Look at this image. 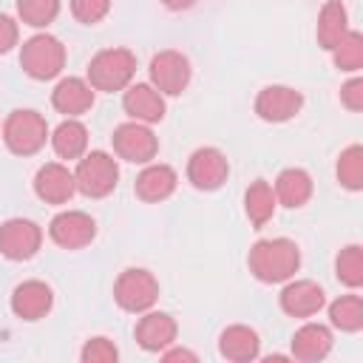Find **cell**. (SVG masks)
I'll use <instances>...</instances> for the list:
<instances>
[{
	"mask_svg": "<svg viewBox=\"0 0 363 363\" xmlns=\"http://www.w3.org/2000/svg\"><path fill=\"white\" fill-rule=\"evenodd\" d=\"M17 37H20L17 20L0 11V54H9V51L17 45Z\"/></svg>",
	"mask_w": 363,
	"mask_h": 363,
	"instance_id": "obj_34",
	"label": "cell"
},
{
	"mask_svg": "<svg viewBox=\"0 0 363 363\" xmlns=\"http://www.w3.org/2000/svg\"><path fill=\"white\" fill-rule=\"evenodd\" d=\"M122 108H125V113L133 122L153 125V122H162L164 119V96L150 82L128 85L125 88V96H122Z\"/></svg>",
	"mask_w": 363,
	"mask_h": 363,
	"instance_id": "obj_14",
	"label": "cell"
},
{
	"mask_svg": "<svg viewBox=\"0 0 363 363\" xmlns=\"http://www.w3.org/2000/svg\"><path fill=\"white\" fill-rule=\"evenodd\" d=\"M335 275L349 289H357L363 284V250H360V244H349V247H343L337 252V258H335Z\"/></svg>",
	"mask_w": 363,
	"mask_h": 363,
	"instance_id": "obj_28",
	"label": "cell"
},
{
	"mask_svg": "<svg viewBox=\"0 0 363 363\" xmlns=\"http://www.w3.org/2000/svg\"><path fill=\"white\" fill-rule=\"evenodd\" d=\"M332 352V332L323 323H303L292 335V357L303 363H318Z\"/></svg>",
	"mask_w": 363,
	"mask_h": 363,
	"instance_id": "obj_21",
	"label": "cell"
},
{
	"mask_svg": "<svg viewBox=\"0 0 363 363\" xmlns=\"http://www.w3.org/2000/svg\"><path fill=\"white\" fill-rule=\"evenodd\" d=\"M54 303V292L43 281H23L11 292V312L20 320H40L48 315Z\"/></svg>",
	"mask_w": 363,
	"mask_h": 363,
	"instance_id": "obj_18",
	"label": "cell"
},
{
	"mask_svg": "<svg viewBox=\"0 0 363 363\" xmlns=\"http://www.w3.org/2000/svg\"><path fill=\"white\" fill-rule=\"evenodd\" d=\"M278 303H281V309L286 312V315H292V318H312V315H318L320 309H323V303H326V295H323V289L315 284V281H289L284 289H281V295H278Z\"/></svg>",
	"mask_w": 363,
	"mask_h": 363,
	"instance_id": "obj_15",
	"label": "cell"
},
{
	"mask_svg": "<svg viewBox=\"0 0 363 363\" xmlns=\"http://www.w3.org/2000/svg\"><path fill=\"white\" fill-rule=\"evenodd\" d=\"M48 139L45 116L28 108H17L3 122V142L14 156H34Z\"/></svg>",
	"mask_w": 363,
	"mask_h": 363,
	"instance_id": "obj_3",
	"label": "cell"
},
{
	"mask_svg": "<svg viewBox=\"0 0 363 363\" xmlns=\"http://www.w3.org/2000/svg\"><path fill=\"white\" fill-rule=\"evenodd\" d=\"M162 360H190V363H196V354L193 352H187V349H162Z\"/></svg>",
	"mask_w": 363,
	"mask_h": 363,
	"instance_id": "obj_35",
	"label": "cell"
},
{
	"mask_svg": "<svg viewBox=\"0 0 363 363\" xmlns=\"http://www.w3.org/2000/svg\"><path fill=\"white\" fill-rule=\"evenodd\" d=\"M51 139V147L60 159H79L88 147V128L79 122V119H62L54 133L48 136Z\"/></svg>",
	"mask_w": 363,
	"mask_h": 363,
	"instance_id": "obj_23",
	"label": "cell"
},
{
	"mask_svg": "<svg viewBox=\"0 0 363 363\" xmlns=\"http://www.w3.org/2000/svg\"><path fill=\"white\" fill-rule=\"evenodd\" d=\"M218 352H221V357H227L233 363H250L261 354V337L255 329L235 323L218 335Z\"/></svg>",
	"mask_w": 363,
	"mask_h": 363,
	"instance_id": "obj_20",
	"label": "cell"
},
{
	"mask_svg": "<svg viewBox=\"0 0 363 363\" xmlns=\"http://www.w3.org/2000/svg\"><path fill=\"white\" fill-rule=\"evenodd\" d=\"M79 360L82 363H116L119 360V349L113 346V340L99 335V337L85 340V346L79 352Z\"/></svg>",
	"mask_w": 363,
	"mask_h": 363,
	"instance_id": "obj_31",
	"label": "cell"
},
{
	"mask_svg": "<svg viewBox=\"0 0 363 363\" xmlns=\"http://www.w3.org/2000/svg\"><path fill=\"white\" fill-rule=\"evenodd\" d=\"M247 264L261 284H284L298 272L301 250L289 238H261L250 247Z\"/></svg>",
	"mask_w": 363,
	"mask_h": 363,
	"instance_id": "obj_1",
	"label": "cell"
},
{
	"mask_svg": "<svg viewBox=\"0 0 363 363\" xmlns=\"http://www.w3.org/2000/svg\"><path fill=\"white\" fill-rule=\"evenodd\" d=\"M176 184H179V176H176V170H173L170 164L147 162L145 170H142V173L136 176V182H133V193H136L142 201L156 204V201L170 199L173 190H176Z\"/></svg>",
	"mask_w": 363,
	"mask_h": 363,
	"instance_id": "obj_17",
	"label": "cell"
},
{
	"mask_svg": "<svg viewBox=\"0 0 363 363\" xmlns=\"http://www.w3.org/2000/svg\"><path fill=\"white\" fill-rule=\"evenodd\" d=\"M74 182L77 190L88 199H102L108 193H113L116 182H119V164L111 153L105 150H91L79 156V164L74 170Z\"/></svg>",
	"mask_w": 363,
	"mask_h": 363,
	"instance_id": "obj_5",
	"label": "cell"
},
{
	"mask_svg": "<svg viewBox=\"0 0 363 363\" xmlns=\"http://www.w3.org/2000/svg\"><path fill=\"white\" fill-rule=\"evenodd\" d=\"M108 11H111V0H71V14L85 26L99 23Z\"/></svg>",
	"mask_w": 363,
	"mask_h": 363,
	"instance_id": "obj_32",
	"label": "cell"
},
{
	"mask_svg": "<svg viewBox=\"0 0 363 363\" xmlns=\"http://www.w3.org/2000/svg\"><path fill=\"white\" fill-rule=\"evenodd\" d=\"M20 65L31 79H54L65 68V45L51 34H34L20 48Z\"/></svg>",
	"mask_w": 363,
	"mask_h": 363,
	"instance_id": "obj_4",
	"label": "cell"
},
{
	"mask_svg": "<svg viewBox=\"0 0 363 363\" xmlns=\"http://www.w3.org/2000/svg\"><path fill=\"white\" fill-rule=\"evenodd\" d=\"M301 108H303V96L289 85H267L255 96V113L264 122H286L298 116Z\"/></svg>",
	"mask_w": 363,
	"mask_h": 363,
	"instance_id": "obj_12",
	"label": "cell"
},
{
	"mask_svg": "<svg viewBox=\"0 0 363 363\" xmlns=\"http://www.w3.org/2000/svg\"><path fill=\"white\" fill-rule=\"evenodd\" d=\"M51 105L65 116V119H77L82 113L91 111L94 105V88L88 85V79L79 77H65L54 85L51 91Z\"/></svg>",
	"mask_w": 363,
	"mask_h": 363,
	"instance_id": "obj_16",
	"label": "cell"
},
{
	"mask_svg": "<svg viewBox=\"0 0 363 363\" xmlns=\"http://www.w3.org/2000/svg\"><path fill=\"white\" fill-rule=\"evenodd\" d=\"M156 298H159V281L153 278V272L142 267L125 269L113 284V301L125 312H133V315L147 312L156 303Z\"/></svg>",
	"mask_w": 363,
	"mask_h": 363,
	"instance_id": "obj_6",
	"label": "cell"
},
{
	"mask_svg": "<svg viewBox=\"0 0 363 363\" xmlns=\"http://www.w3.org/2000/svg\"><path fill=\"white\" fill-rule=\"evenodd\" d=\"M337 182L346 190H360L363 187V147L360 145H349L340 156H337Z\"/></svg>",
	"mask_w": 363,
	"mask_h": 363,
	"instance_id": "obj_29",
	"label": "cell"
},
{
	"mask_svg": "<svg viewBox=\"0 0 363 363\" xmlns=\"http://www.w3.org/2000/svg\"><path fill=\"white\" fill-rule=\"evenodd\" d=\"M133 337L145 352H162V349L173 346V340H176V320L167 312H150L147 309L139 318Z\"/></svg>",
	"mask_w": 363,
	"mask_h": 363,
	"instance_id": "obj_19",
	"label": "cell"
},
{
	"mask_svg": "<svg viewBox=\"0 0 363 363\" xmlns=\"http://www.w3.org/2000/svg\"><path fill=\"white\" fill-rule=\"evenodd\" d=\"M340 102H343L349 111H363V79H360V77H352V79L340 88Z\"/></svg>",
	"mask_w": 363,
	"mask_h": 363,
	"instance_id": "obj_33",
	"label": "cell"
},
{
	"mask_svg": "<svg viewBox=\"0 0 363 363\" xmlns=\"http://www.w3.org/2000/svg\"><path fill=\"white\" fill-rule=\"evenodd\" d=\"M48 235L62 250H82L96 235V221L82 210H62L51 218Z\"/></svg>",
	"mask_w": 363,
	"mask_h": 363,
	"instance_id": "obj_9",
	"label": "cell"
},
{
	"mask_svg": "<svg viewBox=\"0 0 363 363\" xmlns=\"http://www.w3.org/2000/svg\"><path fill=\"white\" fill-rule=\"evenodd\" d=\"M230 176V162L218 147H199L187 159V182L196 190H218Z\"/></svg>",
	"mask_w": 363,
	"mask_h": 363,
	"instance_id": "obj_11",
	"label": "cell"
},
{
	"mask_svg": "<svg viewBox=\"0 0 363 363\" xmlns=\"http://www.w3.org/2000/svg\"><path fill=\"white\" fill-rule=\"evenodd\" d=\"M162 6L170 9V11H187V9L196 6V0H162Z\"/></svg>",
	"mask_w": 363,
	"mask_h": 363,
	"instance_id": "obj_36",
	"label": "cell"
},
{
	"mask_svg": "<svg viewBox=\"0 0 363 363\" xmlns=\"http://www.w3.org/2000/svg\"><path fill=\"white\" fill-rule=\"evenodd\" d=\"M136 74V57L128 48H102L88 62V85L94 91H125Z\"/></svg>",
	"mask_w": 363,
	"mask_h": 363,
	"instance_id": "obj_2",
	"label": "cell"
},
{
	"mask_svg": "<svg viewBox=\"0 0 363 363\" xmlns=\"http://www.w3.org/2000/svg\"><path fill=\"white\" fill-rule=\"evenodd\" d=\"M17 14L31 28H45L60 14V0H17Z\"/></svg>",
	"mask_w": 363,
	"mask_h": 363,
	"instance_id": "obj_30",
	"label": "cell"
},
{
	"mask_svg": "<svg viewBox=\"0 0 363 363\" xmlns=\"http://www.w3.org/2000/svg\"><path fill=\"white\" fill-rule=\"evenodd\" d=\"M150 85L162 96H179L190 85V60L182 51L164 48L150 60Z\"/></svg>",
	"mask_w": 363,
	"mask_h": 363,
	"instance_id": "obj_7",
	"label": "cell"
},
{
	"mask_svg": "<svg viewBox=\"0 0 363 363\" xmlns=\"http://www.w3.org/2000/svg\"><path fill=\"white\" fill-rule=\"evenodd\" d=\"M43 244V230L28 218H9L0 224V255L9 261H28Z\"/></svg>",
	"mask_w": 363,
	"mask_h": 363,
	"instance_id": "obj_10",
	"label": "cell"
},
{
	"mask_svg": "<svg viewBox=\"0 0 363 363\" xmlns=\"http://www.w3.org/2000/svg\"><path fill=\"white\" fill-rule=\"evenodd\" d=\"M332 60H335L337 71H346V74L360 71L363 68V34L349 28L332 48Z\"/></svg>",
	"mask_w": 363,
	"mask_h": 363,
	"instance_id": "obj_27",
	"label": "cell"
},
{
	"mask_svg": "<svg viewBox=\"0 0 363 363\" xmlns=\"http://www.w3.org/2000/svg\"><path fill=\"white\" fill-rule=\"evenodd\" d=\"M272 193L275 201H281L284 207H303L312 199V176L303 167H286L278 173Z\"/></svg>",
	"mask_w": 363,
	"mask_h": 363,
	"instance_id": "obj_22",
	"label": "cell"
},
{
	"mask_svg": "<svg viewBox=\"0 0 363 363\" xmlns=\"http://www.w3.org/2000/svg\"><path fill=\"white\" fill-rule=\"evenodd\" d=\"M275 193H272V184L269 182H264V179H255L250 187H247V193H244V210H247V218H250V224L258 230V227H264L269 218H272V213H275Z\"/></svg>",
	"mask_w": 363,
	"mask_h": 363,
	"instance_id": "obj_25",
	"label": "cell"
},
{
	"mask_svg": "<svg viewBox=\"0 0 363 363\" xmlns=\"http://www.w3.org/2000/svg\"><path fill=\"white\" fill-rule=\"evenodd\" d=\"M34 193L45 204H68L71 196L77 193L74 173L60 162H48L34 176Z\"/></svg>",
	"mask_w": 363,
	"mask_h": 363,
	"instance_id": "obj_13",
	"label": "cell"
},
{
	"mask_svg": "<svg viewBox=\"0 0 363 363\" xmlns=\"http://www.w3.org/2000/svg\"><path fill=\"white\" fill-rule=\"evenodd\" d=\"M329 320L340 332H360L363 329V301L360 295H340L329 303Z\"/></svg>",
	"mask_w": 363,
	"mask_h": 363,
	"instance_id": "obj_26",
	"label": "cell"
},
{
	"mask_svg": "<svg viewBox=\"0 0 363 363\" xmlns=\"http://www.w3.org/2000/svg\"><path fill=\"white\" fill-rule=\"evenodd\" d=\"M113 153L125 162H133V164H147L153 162L156 150H159V139L153 136V130L145 125V122H122L113 136Z\"/></svg>",
	"mask_w": 363,
	"mask_h": 363,
	"instance_id": "obj_8",
	"label": "cell"
},
{
	"mask_svg": "<svg viewBox=\"0 0 363 363\" xmlns=\"http://www.w3.org/2000/svg\"><path fill=\"white\" fill-rule=\"evenodd\" d=\"M318 43L332 51L337 45V40L349 31V14H346V6L340 0H326L320 14H318Z\"/></svg>",
	"mask_w": 363,
	"mask_h": 363,
	"instance_id": "obj_24",
	"label": "cell"
}]
</instances>
